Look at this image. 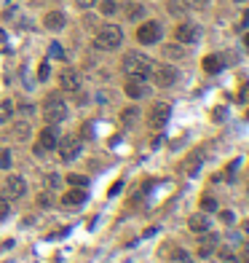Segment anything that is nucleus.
<instances>
[{
	"label": "nucleus",
	"mask_w": 249,
	"mask_h": 263,
	"mask_svg": "<svg viewBox=\"0 0 249 263\" xmlns=\"http://www.w3.org/2000/svg\"><path fill=\"white\" fill-rule=\"evenodd\" d=\"M27 193V180L19 175H11L6 177V185H3V196L9 199V202H14V199H22Z\"/></svg>",
	"instance_id": "obj_5"
},
{
	"label": "nucleus",
	"mask_w": 249,
	"mask_h": 263,
	"mask_svg": "<svg viewBox=\"0 0 249 263\" xmlns=\"http://www.w3.org/2000/svg\"><path fill=\"white\" fill-rule=\"evenodd\" d=\"M169 118H172V107H169L166 102H155L153 110H150V126L153 129H163L169 123Z\"/></svg>",
	"instance_id": "obj_7"
},
{
	"label": "nucleus",
	"mask_w": 249,
	"mask_h": 263,
	"mask_svg": "<svg viewBox=\"0 0 249 263\" xmlns=\"http://www.w3.org/2000/svg\"><path fill=\"white\" fill-rule=\"evenodd\" d=\"M174 38H177V43H196L201 38V30H198V25H193V22H182V25L174 30Z\"/></svg>",
	"instance_id": "obj_8"
},
{
	"label": "nucleus",
	"mask_w": 249,
	"mask_h": 263,
	"mask_svg": "<svg viewBox=\"0 0 249 263\" xmlns=\"http://www.w3.org/2000/svg\"><path fill=\"white\" fill-rule=\"evenodd\" d=\"M38 204H41V207H51V193H41V199H38Z\"/></svg>",
	"instance_id": "obj_34"
},
{
	"label": "nucleus",
	"mask_w": 249,
	"mask_h": 263,
	"mask_svg": "<svg viewBox=\"0 0 249 263\" xmlns=\"http://www.w3.org/2000/svg\"><path fill=\"white\" fill-rule=\"evenodd\" d=\"M46 185H51V188H59V185H62V177L51 172L49 177H46Z\"/></svg>",
	"instance_id": "obj_26"
},
{
	"label": "nucleus",
	"mask_w": 249,
	"mask_h": 263,
	"mask_svg": "<svg viewBox=\"0 0 249 263\" xmlns=\"http://www.w3.org/2000/svg\"><path fill=\"white\" fill-rule=\"evenodd\" d=\"M241 263H249V247H246V250H241Z\"/></svg>",
	"instance_id": "obj_38"
},
{
	"label": "nucleus",
	"mask_w": 249,
	"mask_h": 263,
	"mask_svg": "<svg viewBox=\"0 0 249 263\" xmlns=\"http://www.w3.org/2000/svg\"><path fill=\"white\" fill-rule=\"evenodd\" d=\"M49 73H51V67H49V59H46L43 65H41V70H38V78L46 81V78H49Z\"/></svg>",
	"instance_id": "obj_28"
},
{
	"label": "nucleus",
	"mask_w": 249,
	"mask_h": 263,
	"mask_svg": "<svg viewBox=\"0 0 249 263\" xmlns=\"http://www.w3.org/2000/svg\"><path fill=\"white\" fill-rule=\"evenodd\" d=\"M161 35H163V30H161L158 22H142V25H139V30H137V41L145 43V46L158 43Z\"/></svg>",
	"instance_id": "obj_4"
},
{
	"label": "nucleus",
	"mask_w": 249,
	"mask_h": 263,
	"mask_svg": "<svg viewBox=\"0 0 249 263\" xmlns=\"http://www.w3.org/2000/svg\"><path fill=\"white\" fill-rule=\"evenodd\" d=\"M11 110H14V105L9 102V99H6V102H0V118H9Z\"/></svg>",
	"instance_id": "obj_25"
},
{
	"label": "nucleus",
	"mask_w": 249,
	"mask_h": 263,
	"mask_svg": "<svg viewBox=\"0 0 249 263\" xmlns=\"http://www.w3.org/2000/svg\"><path fill=\"white\" fill-rule=\"evenodd\" d=\"M67 183H70V185H75V188H81V185H86L89 180H86L83 175H70V177H67Z\"/></svg>",
	"instance_id": "obj_24"
},
{
	"label": "nucleus",
	"mask_w": 249,
	"mask_h": 263,
	"mask_svg": "<svg viewBox=\"0 0 249 263\" xmlns=\"http://www.w3.org/2000/svg\"><path fill=\"white\" fill-rule=\"evenodd\" d=\"M126 94H129L131 99H145L147 94H150V86L145 83V78H129Z\"/></svg>",
	"instance_id": "obj_12"
},
{
	"label": "nucleus",
	"mask_w": 249,
	"mask_h": 263,
	"mask_svg": "<svg viewBox=\"0 0 249 263\" xmlns=\"http://www.w3.org/2000/svg\"><path fill=\"white\" fill-rule=\"evenodd\" d=\"M115 11H118V3H115V0H105V3H102V14H105V17H110V14H115Z\"/></svg>",
	"instance_id": "obj_23"
},
{
	"label": "nucleus",
	"mask_w": 249,
	"mask_h": 263,
	"mask_svg": "<svg viewBox=\"0 0 249 263\" xmlns=\"http://www.w3.org/2000/svg\"><path fill=\"white\" fill-rule=\"evenodd\" d=\"M153 73V81H155V86H161V89H166V86H172V83L177 81V67L172 65H158Z\"/></svg>",
	"instance_id": "obj_6"
},
{
	"label": "nucleus",
	"mask_w": 249,
	"mask_h": 263,
	"mask_svg": "<svg viewBox=\"0 0 249 263\" xmlns=\"http://www.w3.org/2000/svg\"><path fill=\"white\" fill-rule=\"evenodd\" d=\"M6 215H9V199H6L3 193H0V220H3Z\"/></svg>",
	"instance_id": "obj_27"
},
{
	"label": "nucleus",
	"mask_w": 249,
	"mask_h": 263,
	"mask_svg": "<svg viewBox=\"0 0 249 263\" xmlns=\"http://www.w3.org/2000/svg\"><path fill=\"white\" fill-rule=\"evenodd\" d=\"M123 43V30L118 25H105V27H99V33L94 38V46L99 51H113V49H118V46Z\"/></svg>",
	"instance_id": "obj_2"
},
{
	"label": "nucleus",
	"mask_w": 249,
	"mask_h": 263,
	"mask_svg": "<svg viewBox=\"0 0 249 263\" xmlns=\"http://www.w3.org/2000/svg\"><path fill=\"white\" fill-rule=\"evenodd\" d=\"M222 220L225 223H233V212H222Z\"/></svg>",
	"instance_id": "obj_39"
},
{
	"label": "nucleus",
	"mask_w": 249,
	"mask_h": 263,
	"mask_svg": "<svg viewBox=\"0 0 249 263\" xmlns=\"http://www.w3.org/2000/svg\"><path fill=\"white\" fill-rule=\"evenodd\" d=\"M126 17H129L131 22H134V19H142V17H145V9H142L139 3H131L129 9H126Z\"/></svg>",
	"instance_id": "obj_20"
},
{
	"label": "nucleus",
	"mask_w": 249,
	"mask_h": 263,
	"mask_svg": "<svg viewBox=\"0 0 249 263\" xmlns=\"http://www.w3.org/2000/svg\"><path fill=\"white\" fill-rule=\"evenodd\" d=\"M62 89L78 91V89H81V75H78L75 70H65V73H62Z\"/></svg>",
	"instance_id": "obj_15"
},
{
	"label": "nucleus",
	"mask_w": 249,
	"mask_h": 263,
	"mask_svg": "<svg viewBox=\"0 0 249 263\" xmlns=\"http://www.w3.org/2000/svg\"><path fill=\"white\" fill-rule=\"evenodd\" d=\"M150 70H153V62H150V57H145V54L129 51L126 57H123V73H126L129 78H147Z\"/></svg>",
	"instance_id": "obj_1"
},
{
	"label": "nucleus",
	"mask_w": 249,
	"mask_h": 263,
	"mask_svg": "<svg viewBox=\"0 0 249 263\" xmlns=\"http://www.w3.org/2000/svg\"><path fill=\"white\" fill-rule=\"evenodd\" d=\"M49 54H51V57H54V59H62V57H65V54H62V46H59V43H51V49H49Z\"/></svg>",
	"instance_id": "obj_30"
},
{
	"label": "nucleus",
	"mask_w": 249,
	"mask_h": 263,
	"mask_svg": "<svg viewBox=\"0 0 249 263\" xmlns=\"http://www.w3.org/2000/svg\"><path fill=\"white\" fill-rule=\"evenodd\" d=\"M246 97H249V83L244 86V91H241V99H246Z\"/></svg>",
	"instance_id": "obj_41"
},
{
	"label": "nucleus",
	"mask_w": 249,
	"mask_h": 263,
	"mask_svg": "<svg viewBox=\"0 0 249 263\" xmlns=\"http://www.w3.org/2000/svg\"><path fill=\"white\" fill-rule=\"evenodd\" d=\"M78 6H81V9H94V6L99 3V0H75Z\"/></svg>",
	"instance_id": "obj_33"
},
{
	"label": "nucleus",
	"mask_w": 249,
	"mask_h": 263,
	"mask_svg": "<svg viewBox=\"0 0 249 263\" xmlns=\"http://www.w3.org/2000/svg\"><path fill=\"white\" fill-rule=\"evenodd\" d=\"M163 54H166L169 59H182L185 57V49H182V46H166Z\"/></svg>",
	"instance_id": "obj_21"
},
{
	"label": "nucleus",
	"mask_w": 249,
	"mask_h": 263,
	"mask_svg": "<svg viewBox=\"0 0 249 263\" xmlns=\"http://www.w3.org/2000/svg\"><path fill=\"white\" fill-rule=\"evenodd\" d=\"M220 255H222V258H225V260H230V258H233V252L228 250V247H225V250H220Z\"/></svg>",
	"instance_id": "obj_37"
},
{
	"label": "nucleus",
	"mask_w": 249,
	"mask_h": 263,
	"mask_svg": "<svg viewBox=\"0 0 249 263\" xmlns=\"http://www.w3.org/2000/svg\"><path fill=\"white\" fill-rule=\"evenodd\" d=\"M241 27H249V11L244 14V22H241Z\"/></svg>",
	"instance_id": "obj_40"
},
{
	"label": "nucleus",
	"mask_w": 249,
	"mask_h": 263,
	"mask_svg": "<svg viewBox=\"0 0 249 263\" xmlns=\"http://www.w3.org/2000/svg\"><path fill=\"white\" fill-rule=\"evenodd\" d=\"M97 102H99V105H107V102H110V94H107V91H99V94H97Z\"/></svg>",
	"instance_id": "obj_35"
},
{
	"label": "nucleus",
	"mask_w": 249,
	"mask_h": 263,
	"mask_svg": "<svg viewBox=\"0 0 249 263\" xmlns=\"http://www.w3.org/2000/svg\"><path fill=\"white\" fill-rule=\"evenodd\" d=\"M59 145V137H57V129H54V123L51 126H46L41 132V143H38V148H43V151H54Z\"/></svg>",
	"instance_id": "obj_13"
},
{
	"label": "nucleus",
	"mask_w": 249,
	"mask_h": 263,
	"mask_svg": "<svg viewBox=\"0 0 249 263\" xmlns=\"http://www.w3.org/2000/svg\"><path fill=\"white\" fill-rule=\"evenodd\" d=\"M0 167H3V169H9V167H11V153H9V151L0 153Z\"/></svg>",
	"instance_id": "obj_31"
},
{
	"label": "nucleus",
	"mask_w": 249,
	"mask_h": 263,
	"mask_svg": "<svg viewBox=\"0 0 249 263\" xmlns=\"http://www.w3.org/2000/svg\"><path fill=\"white\" fill-rule=\"evenodd\" d=\"M201 207H204V210H206V212H212V210H217V202H214V199H212V196H206V199H204V202H201Z\"/></svg>",
	"instance_id": "obj_29"
},
{
	"label": "nucleus",
	"mask_w": 249,
	"mask_h": 263,
	"mask_svg": "<svg viewBox=\"0 0 249 263\" xmlns=\"http://www.w3.org/2000/svg\"><path fill=\"white\" fill-rule=\"evenodd\" d=\"M139 118V110L137 107H126V110L121 113V121H123V126H131V123H134Z\"/></svg>",
	"instance_id": "obj_19"
},
{
	"label": "nucleus",
	"mask_w": 249,
	"mask_h": 263,
	"mask_svg": "<svg viewBox=\"0 0 249 263\" xmlns=\"http://www.w3.org/2000/svg\"><path fill=\"white\" fill-rule=\"evenodd\" d=\"M62 202H65L67 207H78V204L86 202V191H81V188H70L65 196H62Z\"/></svg>",
	"instance_id": "obj_16"
},
{
	"label": "nucleus",
	"mask_w": 249,
	"mask_h": 263,
	"mask_svg": "<svg viewBox=\"0 0 249 263\" xmlns=\"http://www.w3.org/2000/svg\"><path fill=\"white\" fill-rule=\"evenodd\" d=\"M57 148H59V153H62V159H65V161H73V159H78V153L83 151V145H81V137H65Z\"/></svg>",
	"instance_id": "obj_9"
},
{
	"label": "nucleus",
	"mask_w": 249,
	"mask_h": 263,
	"mask_svg": "<svg viewBox=\"0 0 249 263\" xmlns=\"http://www.w3.org/2000/svg\"><path fill=\"white\" fill-rule=\"evenodd\" d=\"M43 115H46V121L49 123H62L67 118V105L62 102V97L59 94H51L49 99H46V105H43Z\"/></svg>",
	"instance_id": "obj_3"
},
{
	"label": "nucleus",
	"mask_w": 249,
	"mask_h": 263,
	"mask_svg": "<svg viewBox=\"0 0 249 263\" xmlns=\"http://www.w3.org/2000/svg\"><path fill=\"white\" fill-rule=\"evenodd\" d=\"M83 137H94V126H91V121L83 123Z\"/></svg>",
	"instance_id": "obj_36"
},
{
	"label": "nucleus",
	"mask_w": 249,
	"mask_h": 263,
	"mask_svg": "<svg viewBox=\"0 0 249 263\" xmlns=\"http://www.w3.org/2000/svg\"><path fill=\"white\" fill-rule=\"evenodd\" d=\"M244 43H246V49H249V33H246V38H244Z\"/></svg>",
	"instance_id": "obj_42"
},
{
	"label": "nucleus",
	"mask_w": 249,
	"mask_h": 263,
	"mask_svg": "<svg viewBox=\"0 0 249 263\" xmlns=\"http://www.w3.org/2000/svg\"><path fill=\"white\" fill-rule=\"evenodd\" d=\"M188 228H190L196 236H198V234H206V231H212V218H209L206 212H196V215H190Z\"/></svg>",
	"instance_id": "obj_11"
},
{
	"label": "nucleus",
	"mask_w": 249,
	"mask_h": 263,
	"mask_svg": "<svg viewBox=\"0 0 249 263\" xmlns=\"http://www.w3.org/2000/svg\"><path fill=\"white\" fill-rule=\"evenodd\" d=\"M25 135H30V123H19V126H17V137L22 140Z\"/></svg>",
	"instance_id": "obj_32"
},
{
	"label": "nucleus",
	"mask_w": 249,
	"mask_h": 263,
	"mask_svg": "<svg viewBox=\"0 0 249 263\" xmlns=\"http://www.w3.org/2000/svg\"><path fill=\"white\" fill-rule=\"evenodd\" d=\"M166 9H169V14H172V17H185V14H188V9H190V3H188V0H169Z\"/></svg>",
	"instance_id": "obj_17"
},
{
	"label": "nucleus",
	"mask_w": 249,
	"mask_h": 263,
	"mask_svg": "<svg viewBox=\"0 0 249 263\" xmlns=\"http://www.w3.org/2000/svg\"><path fill=\"white\" fill-rule=\"evenodd\" d=\"M65 14L62 11H49L46 14V19H43V25H46V30H54V33H59L62 27H65Z\"/></svg>",
	"instance_id": "obj_14"
},
{
	"label": "nucleus",
	"mask_w": 249,
	"mask_h": 263,
	"mask_svg": "<svg viewBox=\"0 0 249 263\" xmlns=\"http://www.w3.org/2000/svg\"><path fill=\"white\" fill-rule=\"evenodd\" d=\"M204 70L206 73H220L222 70V57H214V54H209L204 59Z\"/></svg>",
	"instance_id": "obj_18"
},
{
	"label": "nucleus",
	"mask_w": 249,
	"mask_h": 263,
	"mask_svg": "<svg viewBox=\"0 0 249 263\" xmlns=\"http://www.w3.org/2000/svg\"><path fill=\"white\" fill-rule=\"evenodd\" d=\"M190 260H193V258H190V252H188V250H182V247L172 252V263H190Z\"/></svg>",
	"instance_id": "obj_22"
},
{
	"label": "nucleus",
	"mask_w": 249,
	"mask_h": 263,
	"mask_svg": "<svg viewBox=\"0 0 249 263\" xmlns=\"http://www.w3.org/2000/svg\"><path fill=\"white\" fill-rule=\"evenodd\" d=\"M217 234H212V231H206V234H198V255L201 258H209V255L217 252Z\"/></svg>",
	"instance_id": "obj_10"
}]
</instances>
